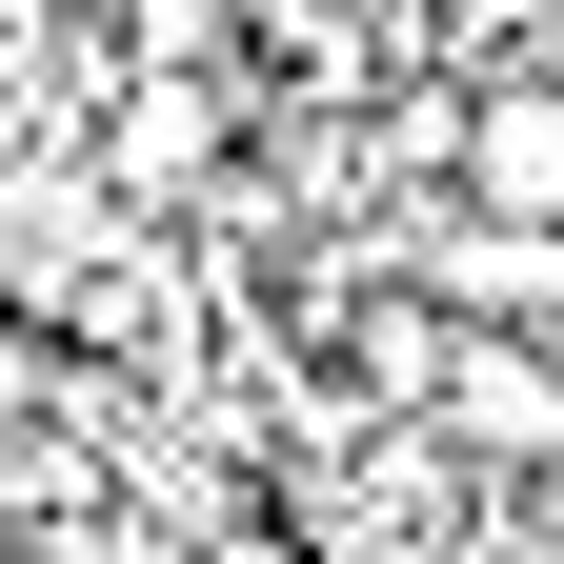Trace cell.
<instances>
[{"label": "cell", "mask_w": 564, "mask_h": 564, "mask_svg": "<svg viewBox=\"0 0 564 564\" xmlns=\"http://www.w3.org/2000/svg\"><path fill=\"white\" fill-rule=\"evenodd\" d=\"M423 423H444L484 484H564V343L544 323H464L444 383H423Z\"/></svg>", "instance_id": "cell-1"}, {"label": "cell", "mask_w": 564, "mask_h": 564, "mask_svg": "<svg viewBox=\"0 0 564 564\" xmlns=\"http://www.w3.org/2000/svg\"><path fill=\"white\" fill-rule=\"evenodd\" d=\"M464 202L484 223H564V82H484L464 101Z\"/></svg>", "instance_id": "cell-2"}, {"label": "cell", "mask_w": 564, "mask_h": 564, "mask_svg": "<svg viewBox=\"0 0 564 564\" xmlns=\"http://www.w3.org/2000/svg\"><path fill=\"white\" fill-rule=\"evenodd\" d=\"M423 303H444V323H544L564 303V223H484V202H464L444 262H423Z\"/></svg>", "instance_id": "cell-3"}, {"label": "cell", "mask_w": 564, "mask_h": 564, "mask_svg": "<svg viewBox=\"0 0 564 564\" xmlns=\"http://www.w3.org/2000/svg\"><path fill=\"white\" fill-rule=\"evenodd\" d=\"M202 141H223V101H202V82H141V101H121V182H141V202H182V182H202Z\"/></svg>", "instance_id": "cell-4"}, {"label": "cell", "mask_w": 564, "mask_h": 564, "mask_svg": "<svg viewBox=\"0 0 564 564\" xmlns=\"http://www.w3.org/2000/svg\"><path fill=\"white\" fill-rule=\"evenodd\" d=\"M223 21H242V0H121V41L162 61V82H202V61H223Z\"/></svg>", "instance_id": "cell-5"}, {"label": "cell", "mask_w": 564, "mask_h": 564, "mask_svg": "<svg viewBox=\"0 0 564 564\" xmlns=\"http://www.w3.org/2000/svg\"><path fill=\"white\" fill-rule=\"evenodd\" d=\"M21 403H41V343H21V323H0V423H21Z\"/></svg>", "instance_id": "cell-6"}]
</instances>
